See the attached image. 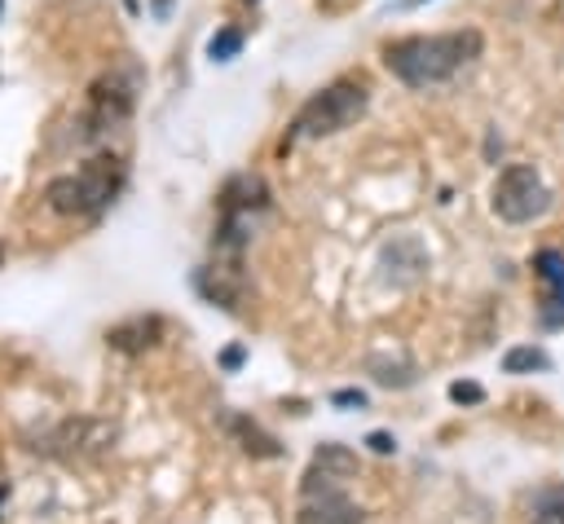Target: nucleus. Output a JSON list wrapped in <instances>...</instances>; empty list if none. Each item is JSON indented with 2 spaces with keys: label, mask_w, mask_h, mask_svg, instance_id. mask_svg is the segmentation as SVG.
Here are the masks:
<instances>
[{
  "label": "nucleus",
  "mask_w": 564,
  "mask_h": 524,
  "mask_svg": "<svg viewBox=\"0 0 564 524\" xmlns=\"http://www.w3.org/2000/svg\"><path fill=\"white\" fill-rule=\"evenodd\" d=\"M546 365H551V357L542 348H533V343H520V348H511L502 357V370L507 374H533V370H546Z\"/></svg>",
  "instance_id": "2eb2a0df"
},
{
  "label": "nucleus",
  "mask_w": 564,
  "mask_h": 524,
  "mask_svg": "<svg viewBox=\"0 0 564 524\" xmlns=\"http://www.w3.org/2000/svg\"><path fill=\"white\" fill-rule=\"evenodd\" d=\"M0 4H4V0H0Z\"/></svg>",
  "instance_id": "b1692460"
},
{
  "label": "nucleus",
  "mask_w": 564,
  "mask_h": 524,
  "mask_svg": "<svg viewBox=\"0 0 564 524\" xmlns=\"http://www.w3.org/2000/svg\"><path fill=\"white\" fill-rule=\"evenodd\" d=\"M242 53V31H234V26H220L212 40H207V57L212 62H234Z\"/></svg>",
  "instance_id": "dca6fc26"
},
{
  "label": "nucleus",
  "mask_w": 564,
  "mask_h": 524,
  "mask_svg": "<svg viewBox=\"0 0 564 524\" xmlns=\"http://www.w3.org/2000/svg\"><path fill=\"white\" fill-rule=\"evenodd\" d=\"M220 427L238 440V449L242 454H251V458H278L282 454V445L256 423V418H247V414H220Z\"/></svg>",
  "instance_id": "f8f14e48"
},
{
  "label": "nucleus",
  "mask_w": 564,
  "mask_h": 524,
  "mask_svg": "<svg viewBox=\"0 0 564 524\" xmlns=\"http://www.w3.org/2000/svg\"><path fill=\"white\" fill-rule=\"evenodd\" d=\"M115 440H119V427L106 418H62L31 449H40L44 458H62V462H88V458L110 454Z\"/></svg>",
  "instance_id": "6e6552de"
},
{
  "label": "nucleus",
  "mask_w": 564,
  "mask_h": 524,
  "mask_svg": "<svg viewBox=\"0 0 564 524\" xmlns=\"http://www.w3.org/2000/svg\"><path fill=\"white\" fill-rule=\"evenodd\" d=\"M269 216V185L251 172H238L225 181L216 198V233H212V255L220 260H242L247 242L256 238L260 220Z\"/></svg>",
  "instance_id": "20e7f679"
},
{
  "label": "nucleus",
  "mask_w": 564,
  "mask_h": 524,
  "mask_svg": "<svg viewBox=\"0 0 564 524\" xmlns=\"http://www.w3.org/2000/svg\"><path fill=\"white\" fill-rule=\"evenodd\" d=\"M480 53H485V35L476 26H454V31H427V35L388 40L383 44V66L405 88L427 92V88H441V84L458 79L467 66H476Z\"/></svg>",
  "instance_id": "f257e3e1"
},
{
  "label": "nucleus",
  "mask_w": 564,
  "mask_h": 524,
  "mask_svg": "<svg viewBox=\"0 0 564 524\" xmlns=\"http://www.w3.org/2000/svg\"><path fill=\"white\" fill-rule=\"evenodd\" d=\"M370 110V84L361 75H344V79H330L326 88H317L291 119L286 128V145H300V141H322V137H335L344 128H352L361 114Z\"/></svg>",
  "instance_id": "7ed1b4c3"
},
{
  "label": "nucleus",
  "mask_w": 564,
  "mask_h": 524,
  "mask_svg": "<svg viewBox=\"0 0 564 524\" xmlns=\"http://www.w3.org/2000/svg\"><path fill=\"white\" fill-rule=\"evenodd\" d=\"M366 370H370V374H375V383H383V387H410V383H414V365H410V361H401V357H397V361H388V357H379V352H375V357L366 361Z\"/></svg>",
  "instance_id": "4468645a"
},
{
  "label": "nucleus",
  "mask_w": 564,
  "mask_h": 524,
  "mask_svg": "<svg viewBox=\"0 0 564 524\" xmlns=\"http://www.w3.org/2000/svg\"><path fill=\"white\" fill-rule=\"evenodd\" d=\"M137 88H141V70L132 62H119L110 70H101L88 92H84V106L75 114V141H97V137H110L137 106Z\"/></svg>",
  "instance_id": "39448f33"
},
{
  "label": "nucleus",
  "mask_w": 564,
  "mask_h": 524,
  "mask_svg": "<svg viewBox=\"0 0 564 524\" xmlns=\"http://www.w3.org/2000/svg\"><path fill=\"white\" fill-rule=\"evenodd\" d=\"M529 524H564V484H542L533 493Z\"/></svg>",
  "instance_id": "ddd939ff"
},
{
  "label": "nucleus",
  "mask_w": 564,
  "mask_h": 524,
  "mask_svg": "<svg viewBox=\"0 0 564 524\" xmlns=\"http://www.w3.org/2000/svg\"><path fill=\"white\" fill-rule=\"evenodd\" d=\"M313 462H317V467H326V471H335V476H352V471H357V458H352L344 445H335V440H330V445H322V449L313 454Z\"/></svg>",
  "instance_id": "f3484780"
},
{
  "label": "nucleus",
  "mask_w": 564,
  "mask_h": 524,
  "mask_svg": "<svg viewBox=\"0 0 564 524\" xmlns=\"http://www.w3.org/2000/svg\"><path fill=\"white\" fill-rule=\"evenodd\" d=\"M449 396H454V401H471V405H476V401H485V387H480V383H449Z\"/></svg>",
  "instance_id": "a211bd4d"
},
{
  "label": "nucleus",
  "mask_w": 564,
  "mask_h": 524,
  "mask_svg": "<svg viewBox=\"0 0 564 524\" xmlns=\"http://www.w3.org/2000/svg\"><path fill=\"white\" fill-rule=\"evenodd\" d=\"M159 339H163V317H154V313L150 317H128V321H119V326L106 330V343L115 352H128V357L159 348Z\"/></svg>",
  "instance_id": "9b49d317"
},
{
  "label": "nucleus",
  "mask_w": 564,
  "mask_h": 524,
  "mask_svg": "<svg viewBox=\"0 0 564 524\" xmlns=\"http://www.w3.org/2000/svg\"><path fill=\"white\" fill-rule=\"evenodd\" d=\"M551 203H555V194H551V185L542 181V172L533 163H507L494 176L489 207L507 225H533V220H542L551 211Z\"/></svg>",
  "instance_id": "423d86ee"
},
{
  "label": "nucleus",
  "mask_w": 564,
  "mask_h": 524,
  "mask_svg": "<svg viewBox=\"0 0 564 524\" xmlns=\"http://www.w3.org/2000/svg\"><path fill=\"white\" fill-rule=\"evenodd\" d=\"M366 445H370L375 454H392V449H397V440H392L388 432H370V436H366Z\"/></svg>",
  "instance_id": "6ab92c4d"
},
{
  "label": "nucleus",
  "mask_w": 564,
  "mask_h": 524,
  "mask_svg": "<svg viewBox=\"0 0 564 524\" xmlns=\"http://www.w3.org/2000/svg\"><path fill=\"white\" fill-rule=\"evenodd\" d=\"M533 273L546 286L542 299V321L546 326H564V255L560 251H538L533 255Z\"/></svg>",
  "instance_id": "9d476101"
},
{
  "label": "nucleus",
  "mask_w": 564,
  "mask_h": 524,
  "mask_svg": "<svg viewBox=\"0 0 564 524\" xmlns=\"http://www.w3.org/2000/svg\"><path fill=\"white\" fill-rule=\"evenodd\" d=\"M242 4H260V0H242Z\"/></svg>",
  "instance_id": "4be33fe9"
},
{
  "label": "nucleus",
  "mask_w": 564,
  "mask_h": 524,
  "mask_svg": "<svg viewBox=\"0 0 564 524\" xmlns=\"http://www.w3.org/2000/svg\"><path fill=\"white\" fill-rule=\"evenodd\" d=\"M410 4H423V0H410Z\"/></svg>",
  "instance_id": "5701e85b"
},
{
  "label": "nucleus",
  "mask_w": 564,
  "mask_h": 524,
  "mask_svg": "<svg viewBox=\"0 0 564 524\" xmlns=\"http://www.w3.org/2000/svg\"><path fill=\"white\" fill-rule=\"evenodd\" d=\"M128 172L119 154H93L79 172H62L44 185V203L70 220H97L123 189Z\"/></svg>",
  "instance_id": "f03ea898"
},
{
  "label": "nucleus",
  "mask_w": 564,
  "mask_h": 524,
  "mask_svg": "<svg viewBox=\"0 0 564 524\" xmlns=\"http://www.w3.org/2000/svg\"><path fill=\"white\" fill-rule=\"evenodd\" d=\"M295 524H361V506L348 498L335 471L308 467L300 480V502H295Z\"/></svg>",
  "instance_id": "0eeeda50"
},
{
  "label": "nucleus",
  "mask_w": 564,
  "mask_h": 524,
  "mask_svg": "<svg viewBox=\"0 0 564 524\" xmlns=\"http://www.w3.org/2000/svg\"><path fill=\"white\" fill-rule=\"evenodd\" d=\"M238 361H242V348H229V352H225V357H220V365H225V370H234V365H238Z\"/></svg>",
  "instance_id": "412c9836"
},
{
  "label": "nucleus",
  "mask_w": 564,
  "mask_h": 524,
  "mask_svg": "<svg viewBox=\"0 0 564 524\" xmlns=\"http://www.w3.org/2000/svg\"><path fill=\"white\" fill-rule=\"evenodd\" d=\"M330 401H335V405H357V410H361V405H366V392H357V387H344V392H335Z\"/></svg>",
  "instance_id": "aec40b11"
},
{
  "label": "nucleus",
  "mask_w": 564,
  "mask_h": 524,
  "mask_svg": "<svg viewBox=\"0 0 564 524\" xmlns=\"http://www.w3.org/2000/svg\"><path fill=\"white\" fill-rule=\"evenodd\" d=\"M427 264H432V255L414 233H392L379 247V269H383V282H392V286H414L427 273Z\"/></svg>",
  "instance_id": "1a4fd4ad"
}]
</instances>
